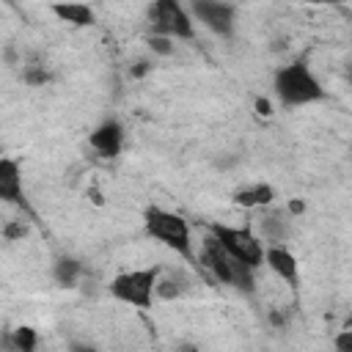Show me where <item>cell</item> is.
I'll list each match as a JSON object with an SVG mask.
<instances>
[{
    "instance_id": "cell-1",
    "label": "cell",
    "mask_w": 352,
    "mask_h": 352,
    "mask_svg": "<svg viewBox=\"0 0 352 352\" xmlns=\"http://www.w3.org/2000/svg\"><path fill=\"white\" fill-rule=\"evenodd\" d=\"M272 94L280 107H308L327 99V88L308 66V60L297 58L275 69L272 74Z\"/></svg>"
},
{
    "instance_id": "cell-2",
    "label": "cell",
    "mask_w": 352,
    "mask_h": 352,
    "mask_svg": "<svg viewBox=\"0 0 352 352\" xmlns=\"http://www.w3.org/2000/svg\"><path fill=\"white\" fill-rule=\"evenodd\" d=\"M146 236L168 248L170 253L187 258L195 264V242H192V226L184 214L170 212L165 206H148L143 214Z\"/></svg>"
},
{
    "instance_id": "cell-3",
    "label": "cell",
    "mask_w": 352,
    "mask_h": 352,
    "mask_svg": "<svg viewBox=\"0 0 352 352\" xmlns=\"http://www.w3.org/2000/svg\"><path fill=\"white\" fill-rule=\"evenodd\" d=\"M212 239L223 248V253L250 270H261L264 261V242L250 226H228V223H212L209 226Z\"/></svg>"
},
{
    "instance_id": "cell-4",
    "label": "cell",
    "mask_w": 352,
    "mask_h": 352,
    "mask_svg": "<svg viewBox=\"0 0 352 352\" xmlns=\"http://www.w3.org/2000/svg\"><path fill=\"white\" fill-rule=\"evenodd\" d=\"M160 267H138V270H121L110 278L107 292L116 302H124L129 308L138 311H148L154 308L157 297H154V283H157Z\"/></svg>"
},
{
    "instance_id": "cell-5",
    "label": "cell",
    "mask_w": 352,
    "mask_h": 352,
    "mask_svg": "<svg viewBox=\"0 0 352 352\" xmlns=\"http://www.w3.org/2000/svg\"><path fill=\"white\" fill-rule=\"evenodd\" d=\"M146 22L151 33L170 36L173 41L195 38V22L187 8V0H151L146 8Z\"/></svg>"
},
{
    "instance_id": "cell-6",
    "label": "cell",
    "mask_w": 352,
    "mask_h": 352,
    "mask_svg": "<svg viewBox=\"0 0 352 352\" xmlns=\"http://www.w3.org/2000/svg\"><path fill=\"white\" fill-rule=\"evenodd\" d=\"M192 22L217 38H231L236 30V6L228 0H187Z\"/></svg>"
},
{
    "instance_id": "cell-7",
    "label": "cell",
    "mask_w": 352,
    "mask_h": 352,
    "mask_svg": "<svg viewBox=\"0 0 352 352\" xmlns=\"http://www.w3.org/2000/svg\"><path fill=\"white\" fill-rule=\"evenodd\" d=\"M261 267H267L289 289H297V283H300V261L286 248V242H270V245H264V261H261Z\"/></svg>"
},
{
    "instance_id": "cell-8",
    "label": "cell",
    "mask_w": 352,
    "mask_h": 352,
    "mask_svg": "<svg viewBox=\"0 0 352 352\" xmlns=\"http://www.w3.org/2000/svg\"><path fill=\"white\" fill-rule=\"evenodd\" d=\"M88 146L104 157V160H116L124 151V126L118 118H104L99 121L91 132H88Z\"/></svg>"
},
{
    "instance_id": "cell-9",
    "label": "cell",
    "mask_w": 352,
    "mask_h": 352,
    "mask_svg": "<svg viewBox=\"0 0 352 352\" xmlns=\"http://www.w3.org/2000/svg\"><path fill=\"white\" fill-rule=\"evenodd\" d=\"M0 204L25 206V179L16 157L0 154Z\"/></svg>"
},
{
    "instance_id": "cell-10",
    "label": "cell",
    "mask_w": 352,
    "mask_h": 352,
    "mask_svg": "<svg viewBox=\"0 0 352 352\" xmlns=\"http://www.w3.org/2000/svg\"><path fill=\"white\" fill-rule=\"evenodd\" d=\"M50 11L58 16V22H66L72 28L96 25V11L82 0H55V3H50Z\"/></svg>"
},
{
    "instance_id": "cell-11",
    "label": "cell",
    "mask_w": 352,
    "mask_h": 352,
    "mask_svg": "<svg viewBox=\"0 0 352 352\" xmlns=\"http://www.w3.org/2000/svg\"><path fill=\"white\" fill-rule=\"evenodd\" d=\"M234 204L242 209H270L275 204V187L267 182H256L248 187H239L234 192Z\"/></svg>"
},
{
    "instance_id": "cell-12",
    "label": "cell",
    "mask_w": 352,
    "mask_h": 352,
    "mask_svg": "<svg viewBox=\"0 0 352 352\" xmlns=\"http://www.w3.org/2000/svg\"><path fill=\"white\" fill-rule=\"evenodd\" d=\"M85 278V264L74 256H58L52 261V280L60 289H74Z\"/></svg>"
},
{
    "instance_id": "cell-13",
    "label": "cell",
    "mask_w": 352,
    "mask_h": 352,
    "mask_svg": "<svg viewBox=\"0 0 352 352\" xmlns=\"http://www.w3.org/2000/svg\"><path fill=\"white\" fill-rule=\"evenodd\" d=\"M184 292H187V283H184L182 275H173V272L160 270L157 283H154V297H157V302H173V300H182Z\"/></svg>"
},
{
    "instance_id": "cell-14",
    "label": "cell",
    "mask_w": 352,
    "mask_h": 352,
    "mask_svg": "<svg viewBox=\"0 0 352 352\" xmlns=\"http://www.w3.org/2000/svg\"><path fill=\"white\" fill-rule=\"evenodd\" d=\"M256 234L261 236L264 245H270V242H286V236H289V226H286V220H283L280 214H275V212H264L261 220H258V231H256Z\"/></svg>"
},
{
    "instance_id": "cell-15",
    "label": "cell",
    "mask_w": 352,
    "mask_h": 352,
    "mask_svg": "<svg viewBox=\"0 0 352 352\" xmlns=\"http://www.w3.org/2000/svg\"><path fill=\"white\" fill-rule=\"evenodd\" d=\"M19 77H22V82H25L28 88H44V85H50V82L55 80V74H52L44 63H38V60H30V63L22 60Z\"/></svg>"
},
{
    "instance_id": "cell-16",
    "label": "cell",
    "mask_w": 352,
    "mask_h": 352,
    "mask_svg": "<svg viewBox=\"0 0 352 352\" xmlns=\"http://www.w3.org/2000/svg\"><path fill=\"white\" fill-rule=\"evenodd\" d=\"M6 346L16 349V352H33V349L38 346V333H36V327H28V324L14 327V330L8 333Z\"/></svg>"
},
{
    "instance_id": "cell-17",
    "label": "cell",
    "mask_w": 352,
    "mask_h": 352,
    "mask_svg": "<svg viewBox=\"0 0 352 352\" xmlns=\"http://www.w3.org/2000/svg\"><path fill=\"white\" fill-rule=\"evenodd\" d=\"M146 50L154 58H170L176 52V41L170 36H162V33H148L146 36Z\"/></svg>"
},
{
    "instance_id": "cell-18",
    "label": "cell",
    "mask_w": 352,
    "mask_h": 352,
    "mask_svg": "<svg viewBox=\"0 0 352 352\" xmlns=\"http://www.w3.org/2000/svg\"><path fill=\"white\" fill-rule=\"evenodd\" d=\"M28 234H30L28 220H8V223L0 228V236H3L6 242H22Z\"/></svg>"
},
{
    "instance_id": "cell-19",
    "label": "cell",
    "mask_w": 352,
    "mask_h": 352,
    "mask_svg": "<svg viewBox=\"0 0 352 352\" xmlns=\"http://www.w3.org/2000/svg\"><path fill=\"white\" fill-rule=\"evenodd\" d=\"M151 69H154V60H151V58H140V60H135V63L129 66V77H132V80H143Z\"/></svg>"
},
{
    "instance_id": "cell-20",
    "label": "cell",
    "mask_w": 352,
    "mask_h": 352,
    "mask_svg": "<svg viewBox=\"0 0 352 352\" xmlns=\"http://www.w3.org/2000/svg\"><path fill=\"white\" fill-rule=\"evenodd\" d=\"M333 346H336V352H352V330H341L333 338Z\"/></svg>"
},
{
    "instance_id": "cell-21",
    "label": "cell",
    "mask_w": 352,
    "mask_h": 352,
    "mask_svg": "<svg viewBox=\"0 0 352 352\" xmlns=\"http://www.w3.org/2000/svg\"><path fill=\"white\" fill-rule=\"evenodd\" d=\"M253 107H256V116H261V118H270L272 116V102L267 96H256Z\"/></svg>"
},
{
    "instance_id": "cell-22",
    "label": "cell",
    "mask_w": 352,
    "mask_h": 352,
    "mask_svg": "<svg viewBox=\"0 0 352 352\" xmlns=\"http://www.w3.org/2000/svg\"><path fill=\"white\" fill-rule=\"evenodd\" d=\"M305 209H308V204L300 201V198H289V201H286V214H292V217L305 214Z\"/></svg>"
},
{
    "instance_id": "cell-23",
    "label": "cell",
    "mask_w": 352,
    "mask_h": 352,
    "mask_svg": "<svg viewBox=\"0 0 352 352\" xmlns=\"http://www.w3.org/2000/svg\"><path fill=\"white\" fill-rule=\"evenodd\" d=\"M267 319H270V324H272L275 330H283V327L289 324V316H286L283 311H270V314H267Z\"/></svg>"
},
{
    "instance_id": "cell-24",
    "label": "cell",
    "mask_w": 352,
    "mask_h": 352,
    "mask_svg": "<svg viewBox=\"0 0 352 352\" xmlns=\"http://www.w3.org/2000/svg\"><path fill=\"white\" fill-rule=\"evenodd\" d=\"M3 60H6V66H22V55L14 47H6L3 50Z\"/></svg>"
},
{
    "instance_id": "cell-25",
    "label": "cell",
    "mask_w": 352,
    "mask_h": 352,
    "mask_svg": "<svg viewBox=\"0 0 352 352\" xmlns=\"http://www.w3.org/2000/svg\"><path fill=\"white\" fill-rule=\"evenodd\" d=\"M66 349H72V352H88V349H94V344H85V341H69Z\"/></svg>"
},
{
    "instance_id": "cell-26",
    "label": "cell",
    "mask_w": 352,
    "mask_h": 352,
    "mask_svg": "<svg viewBox=\"0 0 352 352\" xmlns=\"http://www.w3.org/2000/svg\"><path fill=\"white\" fill-rule=\"evenodd\" d=\"M289 3H308V6H336L338 0H289Z\"/></svg>"
},
{
    "instance_id": "cell-27",
    "label": "cell",
    "mask_w": 352,
    "mask_h": 352,
    "mask_svg": "<svg viewBox=\"0 0 352 352\" xmlns=\"http://www.w3.org/2000/svg\"><path fill=\"white\" fill-rule=\"evenodd\" d=\"M0 154H3V146H0Z\"/></svg>"
}]
</instances>
